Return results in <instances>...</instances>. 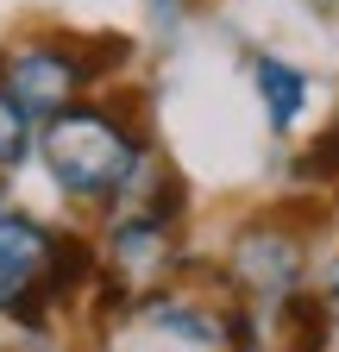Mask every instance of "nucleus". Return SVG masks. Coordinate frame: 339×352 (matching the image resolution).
Returning a JSON list of instances; mask_svg holds the SVG:
<instances>
[{"instance_id":"obj_1","label":"nucleus","mask_w":339,"mask_h":352,"mask_svg":"<svg viewBox=\"0 0 339 352\" xmlns=\"http://www.w3.org/2000/svg\"><path fill=\"white\" fill-rule=\"evenodd\" d=\"M38 164L75 208H126L151 170V126L132 88L89 95L38 126Z\"/></svg>"},{"instance_id":"obj_2","label":"nucleus","mask_w":339,"mask_h":352,"mask_svg":"<svg viewBox=\"0 0 339 352\" xmlns=\"http://www.w3.org/2000/svg\"><path fill=\"white\" fill-rule=\"evenodd\" d=\"M0 76H7L13 101L38 126H45L51 113H63V107H75V101H89L101 88L89 57H82L75 32H32V38H19L13 51H0Z\"/></svg>"},{"instance_id":"obj_3","label":"nucleus","mask_w":339,"mask_h":352,"mask_svg":"<svg viewBox=\"0 0 339 352\" xmlns=\"http://www.w3.org/2000/svg\"><path fill=\"white\" fill-rule=\"evenodd\" d=\"M226 289L245 308H283L295 289H308V245L302 233H289L277 214L245 220L226 245Z\"/></svg>"},{"instance_id":"obj_4","label":"nucleus","mask_w":339,"mask_h":352,"mask_svg":"<svg viewBox=\"0 0 339 352\" xmlns=\"http://www.w3.org/2000/svg\"><path fill=\"white\" fill-rule=\"evenodd\" d=\"M183 264H189L183 258V233L170 227V220H151L139 208H119L107 220V233H101V271L126 277L139 296L145 289H163Z\"/></svg>"},{"instance_id":"obj_5","label":"nucleus","mask_w":339,"mask_h":352,"mask_svg":"<svg viewBox=\"0 0 339 352\" xmlns=\"http://www.w3.org/2000/svg\"><path fill=\"white\" fill-rule=\"evenodd\" d=\"M51 239H57L51 220H38V214H25V208H0V315L45 283Z\"/></svg>"},{"instance_id":"obj_6","label":"nucleus","mask_w":339,"mask_h":352,"mask_svg":"<svg viewBox=\"0 0 339 352\" xmlns=\"http://www.w3.org/2000/svg\"><path fill=\"white\" fill-rule=\"evenodd\" d=\"M95 277H101V252H95V239L89 233H69V227H57V239H51V258H45V302L51 308H69V302H82L95 289Z\"/></svg>"},{"instance_id":"obj_7","label":"nucleus","mask_w":339,"mask_h":352,"mask_svg":"<svg viewBox=\"0 0 339 352\" xmlns=\"http://www.w3.org/2000/svg\"><path fill=\"white\" fill-rule=\"evenodd\" d=\"M251 88H258V101H264L270 132H295V120L308 113V69H295L289 57L251 51Z\"/></svg>"},{"instance_id":"obj_8","label":"nucleus","mask_w":339,"mask_h":352,"mask_svg":"<svg viewBox=\"0 0 339 352\" xmlns=\"http://www.w3.org/2000/svg\"><path fill=\"white\" fill-rule=\"evenodd\" d=\"M277 321H283V352H327V340H333V315L320 308L314 289H295L277 308Z\"/></svg>"},{"instance_id":"obj_9","label":"nucleus","mask_w":339,"mask_h":352,"mask_svg":"<svg viewBox=\"0 0 339 352\" xmlns=\"http://www.w3.org/2000/svg\"><path fill=\"white\" fill-rule=\"evenodd\" d=\"M32 151H38V120L13 101L7 76H0V176H13L19 164H32Z\"/></svg>"},{"instance_id":"obj_10","label":"nucleus","mask_w":339,"mask_h":352,"mask_svg":"<svg viewBox=\"0 0 339 352\" xmlns=\"http://www.w3.org/2000/svg\"><path fill=\"white\" fill-rule=\"evenodd\" d=\"M289 176L295 183H339V120L327 132H314V145L289 164Z\"/></svg>"},{"instance_id":"obj_11","label":"nucleus","mask_w":339,"mask_h":352,"mask_svg":"<svg viewBox=\"0 0 339 352\" xmlns=\"http://www.w3.org/2000/svg\"><path fill=\"white\" fill-rule=\"evenodd\" d=\"M82 57H89L95 82H113L126 63H132V38H113V32H95V38H82Z\"/></svg>"},{"instance_id":"obj_12","label":"nucleus","mask_w":339,"mask_h":352,"mask_svg":"<svg viewBox=\"0 0 339 352\" xmlns=\"http://www.w3.org/2000/svg\"><path fill=\"white\" fill-rule=\"evenodd\" d=\"M145 7H151L157 19H170V13H183V0H145Z\"/></svg>"},{"instance_id":"obj_13","label":"nucleus","mask_w":339,"mask_h":352,"mask_svg":"<svg viewBox=\"0 0 339 352\" xmlns=\"http://www.w3.org/2000/svg\"><path fill=\"white\" fill-rule=\"evenodd\" d=\"M0 208H7V183H0Z\"/></svg>"}]
</instances>
